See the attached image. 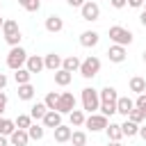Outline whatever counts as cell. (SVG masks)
I'll list each match as a JSON object with an SVG mask.
<instances>
[{"label":"cell","mask_w":146,"mask_h":146,"mask_svg":"<svg viewBox=\"0 0 146 146\" xmlns=\"http://www.w3.org/2000/svg\"><path fill=\"white\" fill-rule=\"evenodd\" d=\"M27 135H30V139L39 141V139H43V135H46V128H43V125H39V123H32V125L27 128Z\"/></svg>","instance_id":"29"},{"label":"cell","mask_w":146,"mask_h":146,"mask_svg":"<svg viewBox=\"0 0 146 146\" xmlns=\"http://www.w3.org/2000/svg\"><path fill=\"white\" fill-rule=\"evenodd\" d=\"M110 5H112L114 9H123V7L128 5V0H110Z\"/></svg>","instance_id":"36"},{"label":"cell","mask_w":146,"mask_h":146,"mask_svg":"<svg viewBox=\"0 0 146 146\" xmlns=\"http://www.w3.org/2000/svg\"><path fill=\"white\" fill-rule=\"evenodd\" d=\"M14 80H16V84H30V80H32V73L23 66V68H18V71H14Z\"/></svg>","instance_id":"22"},{"label":"cell","mask_w":146,"mask_h":146,"mask_svg":"<svg viewBox=\"0 0 146 146\" xmlns=\"http://www.w3.org/2000/svg\"><path fill=\"white\" fill-rule=\"evenodd\" d=\"M0 7H2V2H0Z\"/></svg>","instance_id":"48"},{"label":"cell","mask_w":146,"mask_h":146,"mask_svg":"<svg viewBox=\"0 0 146 146\" xmlns=\"http://www.w3.org/2000/svg\"><path fill=\"white\" fill-rule=\"evenodd\" d=\"M141 59H144V64H146V50H144V52H141Z\"/></svg>","instance_id":"45"},{"label":"cell","mask_w":146,"mask_h":146,"mask_svg":"<svg viewBox=\"0 0 146 146\" xmlns=\"http://www.w3.org/2000/svg\"><path fill=\"white\" fill-rule=\"evenodd\" d=\"M66 2H68V7H78V9H80V7H82L87 0H66Z\"/></svg>","instance_id":"38"},{"label":"cell","mask_w":146,"mask_h":146,"mask_svg":"<svg viewBox=\"0 0 146 146\" xmlns=\"http://www.w3.org/2000/svg\"><path fill=\"white\" fill-rule=\"evenodd\" d=\"M132 110H135V100H132V98H128V96H119V100H116V114L128 116Z\"/></svg>","instance_id":"14"},{"label":"cell","mask_w":146,"mask_h":146,"mask_svg":"<svg viewBox=\"0 0 146 146\" xmlns=\"http://www.w3.org/2000/svg\"><path fill=\"white\" fill-rule=\"evenodd\" d=\"M98 41H100V34L94 32V30H84L80 34V46L82 48H94V46H98Z\"/></svg>","instance_id":"10"},{"label":"cell","mask_w":146,"mask_h":146,"mask_svg":"<svg viewBox=\"0 0 146 146\" xmlns=\"http://www.w3.org/2000/svg\"><path fill=\"white\" fill-rule=\"evenodd\" d=\"M125 119H128V121H132V123H137V125H141V121H144V114H141V110H137V107H135V110H132V112H130Z\"/></svg>","instance_id":"34"},{"label":"cell","mask_w":146,"mask_h":146,"mask_svg":"<svg viewBox=\"0 0 146 146\" xmlns=\"http://www.w3.org/2000/svg\"><path fill=\"white\" fill-rule=\"evenodd\" d=\"M80 14H82V21L94 23V21H98V18H100V7H98V2H96V0H87V2L80 7Z\"/></svg>","instance_id":"7"},{"label":"cell","mask_w":146,"mask_h":146,"mask_svg":"<svg viewBox=\"0 0 146 146\" xmlns=\"http://www.w3.org/2000/svg\"><path fill=\"white\" fill-rule=\"evenodd\" d=\"M80 62H82V59H80L78 55H68V57H64V59H62V68H64V71H68V73L73 75L75 71H80Z\"/></svg>","instance_id":"18"},{"label":"cell","mask_w":146,"mask_h":146,"mask_svg":"<svg viewBox=\"0 0 146 146\" xmlns=\"http://www.w3.org/2000/svg\"><path fill=\"white\" fill-rule=\"evenodd\" d=\"M62 59L64 57H59V55H55V52H48L46 57H43V68H48V71H59L62 68Z\"/></svg>","instance_id":"16"},{"label":"cell","mask_w":146,"mask_h":146,"mask_svg":"<svg viewBox=\"0 0 146 146\" xmlns=\"http://www.w3.org/2000/svg\"><path fill=\"white\" fill-rule=\"evenodd\" d=\"M14 130H16V123H14L11 119H5V116H0V135H2V137H9Z\"/></svg>","instance_id":"26"},{"label":"cell","mask_w":146,"mask_h":146,"mask_svg":"<svg viewBox=\"0 0 146 146\" xmlns=\"http://www.w3.org/2000/svg\"><path fill=\"white\" fill-rule=\"evenodd\" d=\"M98 71H100V59H98V57L89 55L87 59H82V62H80V75H82V78L91 80V78H96V75H98Z\"/></svg>","instance_id":"6"},{"label":"cell","mask_w":146,"mask_h":146,"mask_svg":"<svg viewBox=\"0 0 146 146\" xmlns=\"http://www.w3.org/2000/svg\"><path fill=\"white\" fill-rule=\"evenodd\" d=\"M71 80H73V75H71L68 71H64V68L55 71V84H59V87H66V84H71Z\"/></svg>","instance_id":"23"},{"label":"cell","mask_w":146,"mask_h":146,"mask_svg":"<svg viewBox=\"0 0 146 146\" xmlns=\"http://www.w3.org/2000/svg\"><path fill=\"white\" fill-rule=\"evenodd\" d=\"M110 39H112V43H116V46H130L132 43V39H135V34L128 30V27H123V25H112L110 27Z\"/></svg>","instance_id":"4"},{"label":"cell","mask_w":146,"mask_h":146,"mask_svg":"<svg viewBox=\"0 0 146 146\" xmlns=\"http://www.w3.org/2000/svg\"><path fill=\"white\" fill-rule=\"evenodd\" d=\"M18 5H21L25 11H39L41 0H18Z\"/></svg>","instance_id":"33"},{"label":"cell","mask_w":146,"mask_h":146,"mask_svg":"<svg viewBox=\"0 0 146 146\" xmlns=\"http://www.w3.org/2000/svg\"><path fill=\"white\" fill-rule=\"evenodd\" d=\"M25 62H27V52H25V48H23V46L9 48V52H7V66H9L11 71L23 68V66H25Z\"/></svg>","instance_id":"5"},{"label":"cell","mask_w":146,"mask_h":146,"mask_svg":"<svg viewBox=\"0 0 146 146\" xmlns=\"http://www.w3.org/2000/svg\"><path fill=\"white\" fill-rule=\"evenodd\" d=\"M144 11H146V2H144Z\"/></svg>","instance_id":"47"},{"label":"cell","mask_w":146,"mask_h":146,"mask_svg":"<svg viewBox=\"0 0 146 146\" xmlns=\"http://www.w3.org/2000/svg\"><path fill=\"white\" fill-rule=\"evenodd\" d=\"M41 125H43V128H52V130H55L57 125H62V114H59V112H55V110H48V112H46V116L41 119Z\"/></svg>","instance_id":"13"},{"label":"cell","mask_w":146,"mask_h":146,"mask_svg":"<svg viewBox=\"0 0 146 146\" xmlns=\"http://www.w3.org/2000/svg\"><path fill=\"white\" fill-rule=\"evenodd\" d=\"M14 123H16V128H18V130H27V128L32 125V116H30V114H18Z\"/></svg>","instance_id":"32"},{"label":"cell","mask_w":146,"mask_h":146,"mask_svg":"<svg viewBox=\"0 0 146 146\" xmlns=\"http://www.w3.org/2000/svg\"><path fill=\"white\" fill-rule=\"evenodd\" d=\"M135 107H137V110H141V112L146 110V94H139V96H137V100H135Z\"/></svg>","instance_id":"35"},{"label":"cell","mask_w":146,"mask_h":146,"mask_svg":"<svg viewBox=\"0 0 146 146\" xmlns=\"http://www.w3.org/2000/svg\"><path fill=\"white\" fill-rule=\"evenodd\" d=\"M130 91H135L137 96H139V94H146V80L139 78V75L130 78Z\"/></svg>","instance_id":"21"},{"label":"cell","mask_w":146,"mask_h":146,"mask_svg":"<svg viewBox=\"0 0 146 146\" xmlns=\"http://www.w3.org/2000/svg\"><path fill=\"white\" fill-rule=\"evenodd\" d=\"M9 144L11 146H27L30 144V135H27V130H14L11 135H9Z\"/></svg>","instance_id":"15"},{"label":"cell","mask_w":146,"mask_h":146,"mask_svg":"<svg viewBox=\"0 0 146 146\" xmlns=\"http://www.w3.org/2000/svg\"><path fill=\"white\" fill-rule=\"evenodd\" d=\"M84 119H87V116H84V112H82V110H73V112L68 114V121H71V125H73V128L84 125Z\"/></svg>","instance_id":"28"},{"label":"cell","mask_w":146,"mask_h":146,"mask_svg":"<svg viewBox=\"0 0 146 146\" xmlns=\"http://www.w3.org/2000/svg\"><path fill=\"white\" fill-rule=\"evenodd\" d=\"M71 141H73V146H87V132L84 130H73Z\"/></svg>","instance_id":"31"},{"label":"cell","mask_w":146,"mask_h":146,"mask_svg":"<svg viewBox=\"0 0 146 146\" xmlns=\"http://www.w3.org/2000/svg\"><path fill=\"white\" fill-rule=\"evenodd\" d=\"M5 107H7V94H5V91H0V116H2Z\"/></svg>","instance_id":"37"},{"label":"cell","mask_w":146,"mask_h":146,"mask_svg":"<svg viewBox=\"0 0 146 146\" xmlns=\"http://www.w3.org/2000/svg\"><path fill=\"white\" fill-rule=\"evenodd\" d=\"M107 146H123L121 141H107Z\"/></svg>","instance_id":"44"},{"label":"cell","mask_w":146,"mask_h":146,"mask_svg":"<svg viewBox=\"0 0 146 146\" xmlns=\"http://www.w3.org/2000/svg\"><path fill=\"white\" fill-rule=\"evenodd\" d=\"M125 48L123 46H116V43H112L110 48H107V57H110V62H114V64H121V62H125Z\"/></svg>","instance_id":"12"},{"label":"cell","mask_w":146,"mask_h":146,"mask_svg":"<svg viewBox=\"0 0 146 146\" xmlns=\"http://www.w3.org/2000/svg\"><path fill=\"white\" fill-rule=\"evenodd\" d=\"M52 132H55V141L64 144V141H71V132H73V130H71L68 125H64V123H62V125H57Z\"/></svg>","instance_id":"20"},{"label":"cell","mask_w":146,"mask_h":146,"mask_svg":"<svg viewBox=\"0 0 146 146\" xmlns=\"http://www.w3.org/2000/svg\"><path fill=\"white\" fill-rule=\"evenodd\" d=\"M121 132H123V137H135V135H139V125L125 119V121L121 123Z\"/></svg>","instance_id":"25"},{"label":"cell","mask_w":146,"mask_h":146,"mask_svg":"<svg viewBox=\"0 0 146 146\" xmlns=\"http://www.w3.org/2000/svg\"><path fill=\"white\" fill-rule=\"evenodd\" d=\"M98 98H100V114L103 116H112V114H116V100H119V94H116V89L114 87H103L100 91H98Z\"/></svg>","instance_id":"1"},{"label":"cell","mask_w":146,"mask_h":146,"mask_svg":"<svg viewBox=\"0 0 146 146\" xmlns=\"http://www.w3.org/2000/svg\"><path fill=\"white\" fill-rule=\"evenodd\" d=\"M25 68H27L32 75H34V73H41V71H43V57H39V55H27Z\"/></svg>","instance_id":"17"},{"label":"cell","mask_w":146,"mask_h":146,"mask_svg":"<svg viewBox=\"0 0 146 146\" xmlns=\"http://www.w3.org/2000/svg\"><path fill=\"white\" fill-rule=\"evenodd\" d=\"M0 146H9V137H2L0 135Z\"/></svg>","instance_id":"42"},{"label":"cell","mask_w":146,"mask_h":146,"mask_svg":"<svg viewBox=\"0 0 146 146\" xmlns=\"http://www.w3.org/2000/svg\"><path fill=\"white\" fill-rule=\"evenodd\" d=\"M80 100H82V112L94 114V112L100 107V98H98V91H96L94 87H84L82 94H80Z\"/></svg>","instance_id":"3"},{"label":"cell","mask_w":146,"mask_h":146,"mask_svg":"<svg viewBox=\"0 0 146 146\" xmlns=\"http://www.w3.org/2000/svg\"><path fill=\"white\" fill-rule=\"evenodd\" d=\"M2 23H5V18H0V30H2Z\"/></svg>","instance_id":"46"},{"label":"cell","mask_w":146,"mask_h":146,"mask_svg":"<svg viewBox=\"0 0 146 146\" xmlns=\"http://www.w3.org/2000/svg\"><path fill=\"white\" fill-rule=\"evenodd\" d=\"M144 2H146V0H128V5H130V7H135V9L144 7Z\"/></svg>","instance_id":"39"},{"label":"cell","mask_w":146,"mask_h":146,"mask_svg":"<svg viewBox=\"0 0 146 146\" xmlns=\"http://www.w3.org/2000/svg\"><path fill=\"white\" fill-rule=\"evenodd\" d=\"M46 30H48L50 34L62 32V30H64V18H62V16H57V14H50V16L46 18Z\"/></svg>","instance_id":"11"},{"label":"cell","mask_w":146,"mask_h":146,"mask_svg":"<svg viewBox=\"0 0 146 146\" xmlns=\"http://www.w3.org/2000/svg\"><path fill=\"white\" fill-rule=\"evenodd\" d=\"M107 116H103V114H98V112H94V114H89L87 119H84V125L91 130V132H100V130H105L107 128Z\"/></svg>","instance_id":"9"},{"label":"cell","mask_w":146,"mask_h":146,"mask_svg":"<svg viewBox=\"0 0 146 146\" xmlns=\"http://www.w3.org/2000/svg\"><path fill=\"white\" fill-rule=\"evenodd\" d=\"M57 103H59V94H57V91H48L46 98H43V105H46L48 110H57Z\"/></svg>","instance_id":"30"},{"label":"cell","mask_w":146,"mask_h":146,"mask_svg":"<svg viewBox=\"0 0 146 146\" xmlns=\"http://www.w3.org/2000/svg\"><path fill=\"white\" fill-rule=\"evenodd\" d=\"M18 98H21V100H32V98H34V87H32V82H30V84H18Z\"/></svg>","instance_id":"27"},{"label":"cell","mask_w":146,"mask_h":146,"mask_svg":"<svg viewBox=\"0 0 146 146\" xmlns=\"http://www.w3.org/2000/svg\"><path fill=\"white\" fill-rule=\"evenodd\" d=\"M46 112H48V107H46L43 103H34V105L30 107V116H32L34 121H41V119L46 116Z\"/></svg>","instance_id":"24"},{"label":"cell","mask_w":146,"mask_h":146,"mask_svg":"<svg viewBox=\"0 0 146 146\" xmlns=\"http://www.w3.org/2000/svg\"><path fill=\"white\" fill-rule=\"evenodd\" d=\"M139 137L146 141V125H139Z\"/></svg>","instance_id":"41"},{"label":"cell","mask_w":146,"mask_h":146,"mask_svg":"<svg viewBox=\"0 0 146 146\" xmlns=\"http://www.w3.org/2000/svg\"><path fill=\"white\" fill-rule=\"evenodd\" d=\"M7 82H9V80H7V75H5V73H0V91H5Z\"/></svg>","instance_id":"40"},{"label":"cell","mask_w":146,"mask_h":146,"mask_svg":"<svg viewBox=\"0 0 146 146\" xmlns=\"http://www.w3.org/2000/svg\"><path fill=\"white\" fill-rule=\"evenodd\" d=\"M75 96L71 94V91H64V94H59V103H57V110L55 112H59V114H71L73 110H75Z\"/></svg>","instance_id":"8"},{"label":"cell","mask_w":146,"mask_h":146,"mask_svg":"<svg viewBox=\"0 0 146 146\" xmlns=\"http://www.w3.org/2000/svg\"><path fill=\"white\" fill-rule=\"evenodd\" d=\"M139 23L146 27V11H141V16H139Z\"/></svg>","instance_id":"43"},{"label":"cell","mask_w":146,"mask_h":146,"mask_svg":"<svg viewBox=\"0 0 146 146\" xmlns=\"http://www.w3.org/2000/svg\"><path fill=\"white\" fill-rule=\"evenodd\" d=\"M105 132H107V139H110V141H121V139H123L121 123H114V121H110V123H107V128H105Z\"/></svg>","instance_id":"19"},{"label":"cell","mask_w":146,"mask_h":146,"mask_svg":"<svg viewBox=\"0 0 146 146\" xmlns=\"http://www.w3.org/2000/svg\"><path fill=\"white\" fill-rule=\"evenodd\" d=\"M2 34H5V41L11 46V48H16V46H21V27H18V23L14 21V18H7L5 23H2Z\"/></svg>","instance_id":"2"}]
</instances>
